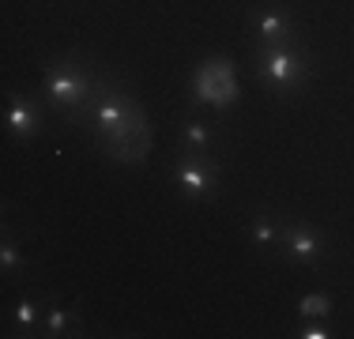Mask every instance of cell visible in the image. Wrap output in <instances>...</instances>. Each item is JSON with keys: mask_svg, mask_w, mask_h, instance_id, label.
Listing matches in <instances>:
<instances>
[{"mask_svg": "<svg viewBox=\"0 0 354 339\" xmlns=\"http://www.w3.org/2000/svg\"><path fill=\"white\" fill-rule=\"evenodd\" d=\"M294 336H298V339H332L335 332L328 328V320H298Z\"/></svg>", "mask_w": 354, "mask_h": 339, "instance_id": "14", "label": "cell"}, {"mask_svg": "<svg viewBox=\"0 0 354 339\" xmlns=\"http://www.w3.org/2000/svg\"><path fill=\"white\" fill-rule=\"evenodd\" d=\"M87 121H91L95 140L102 143V151L113 163L129 151V143L136 140L140 132H147L143 106L129 95V91L113 87L106 75H102V83H98V95L91 102V109H87Z\"/></svg>", "mask_w": 354, "mask_h": 339, "instance_id": "1", "label": "cell"}, {"mask_svg": "<svg viewBox=\"0 0 354 339\" xmlns=\"http://www.w3.org/2000/svg\"><path fill=\"white\" fill-rule=\"evenodd\" d=\"M41 328H46V336L64 339V336H72V328H75V313H72V309H64V305L53 298V302L46 305V317H41Z\"/></svg>", "mask_w": 354, "mask_h": 339, "instance_id": "11", "label": "cell"}, {"mask_svg": "<svg viewBox=\"0 0 354 339\" xmlns=\"http://www.w3.org/2000/svg\"><path fill=\"white\" fill-rule=\"evenodd\" d=\"M12 324L19 336H38V324H41V313H38V302L30 294H23L12 309Z\"/></svg>", "mask_w": 354, "mask_h": 339, "instance_id": "12", "label": "cell"}, {"mask_svg": "<svg viewBox=\"0 0 354 339\" xmlns=\"http://www.w3.org/2000/svg\"><path fill=\"white\" fill-rule=\"evenodd\" d=\"M46 125V109H41V98L38 95H15L4 109V129L15 143H27L35 140Z\"/></svg>", "mask_w": 354, "mask_h": 339, "instance_id": "7", "label": "cell"}, {"mask_svg": "<svg viewBox=\"0 0 354 339\" xmlns=\"http://www.w3.org/2000/svg\"><path fill=\"white\" fill-rule=\"evenodd\" d=\"M279 257L294 268H317L328 253V234L313 223H301V219H286V230L279 237Z\"/></svg>", "mask_w": 354, "mask_h": 339, "instance_id": "6", "label": "cell"}, {"mask_svg": "<svg viewBox=\"0 0 354 339\" xmlns=\"http://www.w3.org/2000/svg\"><path fill=\"white\" fill-rule=\"evenodd\" d=\"M218 177H223V170H218L215 155H189V151H181V158L170 163V185L192 203L215 200Z\"/></svg>", "mask_w": 354, "mask_h": 339, "instance_id": "4", "label": "cell"}, {"mask_svg": "<svg viewBox=\"0 0 354 339\" xmlns=\"http://www.w3.org/2000/svg\"><path fill=\"white\" fill-rule=\"evenodd\" d=\"M23 268H27V253L19 249V241L12 237V230H4V241H0V271L12 279V275H19Z\"/></svg>", "mask_w": 354, "mask_h": 339, "instance_id": "13", "label": "cell"}, {"mask_svg": "<svg viewBox=\"0 0 354 339\" xmlns=\"http://www.w3.org/2000/svg\"><path fill=\"white\" fill-rule=\"evenodd\" d=\"M286 230V219L279 215V211H272V208H257L249 215V241H252V249H260V253H275L279 249V237Z\"/></svg>", "mask_w": 354, "mask_h": 339, "instance_id": "8", "label": "cell"}, {"mask_svg": "<svg viewBox=\"0 0 354 339\" xmlns=\"http://www.w3.org/2000/svg\"><path fill=\"white\" fill-rule=\"evenodd\" d=\"M313 49L306 46V38L290 42H272V46H252V68L257 80L264 83L272 95L279 98H298L313 80Z\"/></svg>", "mask_w": 354, "mask_h": 339, "instance_id": "3", "label": "cell"}, {"mask_svg": "<svg viewBox=\"0 0 354 339\" xmlns=\"http://www.w3.org/2000/svg\"><path fill=\"white\" fill-rule=\"evenodd\" d=\"M332 309H335V302H332V294H328V291H309V294H301V298H298V305H294L298 320H328V317H332Z\"/></svg>", "mask_w": 354, "mask_h": 339, "instance_id": "10", "label": "cell"}, {"mask_svg": "<svg viewBox=\"0 0 354 339\" xmlns=\"http://www.w3.org/2000/svg\"><path fill=\"white\" fill-rule=\"evenodd\" d=\"M249 30H252V46H272V42H290L301 38L298 30V15L286 0H257L249 8Z\"/></svg>", "mask_w": 354, "mask_h": 339, "instance_id": "5", "label": "cell"}, {"mask_svg": "<svg viewBox=\"0 0 354 339\" xmlns=\"http://www.w3.org/2000/svg\"><path fill=\"white\" fill-rule=\"evenodd\" d=\"M98 83H102V72L91 68V61H80V57H57V61L46 64V75H41L46 102L68 125L87 121V109L98 95Z\"/></svg>", "mask_w": 354, "mask_h": 339, "instance_id": "2", "label": "cell"}, {"mask_svg": "<svg viewBox=\"0 0 354 339\" xmlns=\"http://www.w3.org/2000/svg\"><path fill=\"white\" fill-rule=\"evenodd\" d=\"M215 143H218L215 121H204V117H185V125H181V151H189V155H212Z\"/></svg>", "mask_w": 354, "mask_h": 339, "instance_id": "9", "label": "cell"}]
</instances>
